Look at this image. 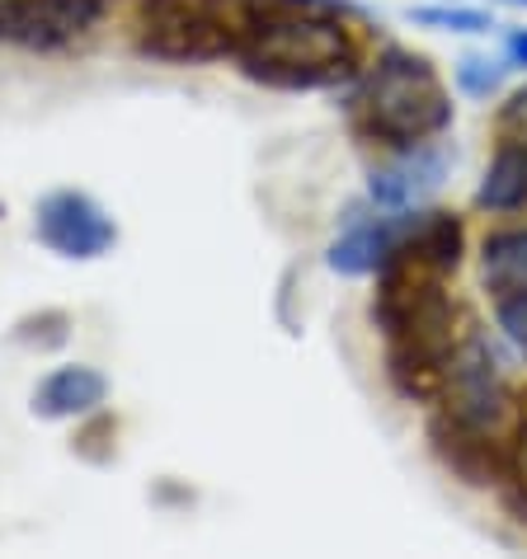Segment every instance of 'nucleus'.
Returning <instances> with one entry per match:
<instances>
[{"mask_svg": "<svg viewBox=\"0 0 527 559\" xmlns=\"http://www.w3.org/2000/svg\"><path fill=\"white\" fill-rule=\"evenodd\" d=\"M349 0H245L236 61L269 90H325L359 71Z\"/></svg>", "mask_w": 527, "mask_h": 559, "instance_id": "nucleus-1", "label": "nucleus"}, {"mask_svg": "<svg viewBox=\"0 0 527 559\" xmlns=\"http://www.w3.org/2000/svg\"><path fill=\"white\" fill-rule=\"evenodd\" d=\"M443 273L420 269V263L391 259L377 273V301H372V320L386 338V362L391 377L406 391H424V381L438 377L453 362V301L438 283Z\"/></svg>", "mask_w": 527, "mask_h": 559, "instance_id": "nucleus-2", "label": "nucleus"}, {"mask_svg": "<svg viewBox=\"0 0 527 559\" xmlns=\"http://www.w3.org/2000/svg\"><path fill=\"white\" fill-rule=\"evenodd\" d=\"M359 118L372 142L391 151L424 146L453 122V95L429 57L410 48H382V57L363 75Z\"/></svg>", "mask_w": 527, "mask_h": 559, "instance_id": "nucleus-3", "label": "nucleus"}, {"mask_svg": "<svg viewBox=\"0 0 527 559\" xmlns=\"http://www.w3.org/2000/svg\"><path fill=\"white\" fill-rule=\"evenodd\" d=\"M245 0H137V48L156 61L236 57Z\"/></svg>", "mask_w": 527, "mask_h": 559, "instance_id": "nucleus-4", "label": "nucleus"}, {"mask_svg": "<svg viewBox=\"0 0 527 559\" xmlns=\"http://www.w3.org/2000/svg\"><path fill=\"white\" fill-rule=\"evenodd\" d=\"M34 236L57 259H99L118 245V222L81 189H52L34 207Z\"/></svg>", "mask_w": 527, "mask_h": 559, "instance_id": "nucleus-5", "label": "nucleus"}, {"mask_svg": "<svg viewBox=\"0 0 527 559\" xmlns=\"http://www.w3.org/2000/svg\"><path fill=\"white\" fill-rule=\"evenodd\" d=\"M443 395H447V418L453 424L476 432L500 428V418L508 414V385L485 338H467L453 353V362L443 371Z\"/></svg>", "mask_w": 527, "mask_h": 559, "instance_id": "nucleus-6", "label": "nucleus"}, {"mask_svg": "<svg viewBox=\"0 0 527 559\" xmlns=\"http://www.w3.org/2000/svg\"><path fill=\"white\" fill-rule=\"evenodd\" d=\"M108 0H0V43L57 52L81 43L104 20Z\"/></svg>", "mask_w": 527, "mask_h": 559, "instance_id": "nucleus-7", "label": "nucleus"}, {"mask_svg": "<svg viewBox=\"0 0 527 559\" xmlns=\"http://www.w3.org/2000/svg\"><path fill=\"white\" fill-rule=\"evenodd\" d=\"M443 179H447V155L433 142H424V146L396 151L391 165L372 169L367 193L382 212H406V207H420Z\"/></svg>", "mask_w": 527, "mask_h": 559, "instance_id": "nucleus-8", "label": "nucleus"}, {"mask_svg": "<svg viewBox=\"0 0 527 559\" xmlns=\"http://www.w3.org/2000/svg\"><path fill=\"white\" fill-rule=\"evenodd\" d=\"M108 400V377L90 362H61L48 377L34 385V400L28 409L34 418H48V424H67V418H90L99 414Z\"/></svg>", "mask_w": 527, "mask_h": 559, "instance_id": "nucleus-9", "label": "nucleus"}, {"mask_svg": "<svg viewBox=\"0 0 527 559\" xmlns=\"http://www.w3.org/2000/svg\"><path fill=\"white\" fill-rule=\"evenodd\" d=\"M391 250H396V212L391 216H372V222H363V226H349L344 236L330 245L325 263H330L335 273H344V277H372V273L386 269Z\"/></svg>", "mask_w": 527, "mask_h": 559, "instance_id": "nucleus-10", "label": "nucleus"}, {"mask_svg": "<svg viewBox=\"0 0 527 559\" xmlns=\"http://www.w3.org/2000/svg\"><path fill=\"white\" fill-rule=\"evenodd\" d=\"M476 203L485 212H518L527 203V132H508L494 146L485 179L476 189Z\"/></svg>", "mask_w": 527, "mask_h": 559, "instance_id": "nucleus-11", "label": "nucleus"}, {"mask_svg": "<svg viewBox=\"0 0 527 559\" xmlns=\"http://www.w3.org/2000/svg\"><path fill=\"white\" fill-rule=\"evenodd\" d=\"M480 283L494 292V301L527 287V226L485 236V245H480Z\"/></svg>", "mask_w": 527, "mask_h": 559, "instance_id": "nucleus-12", "label": "nucleus"}, {"mask_svg": "<svg viewBox=\"0 0 527 559\" xmlns=\"http://www.w3.org/2000/svg\"><path fill=\"white\" fill-rule=\"evenodd\" d=\"M514 75V61L508 57H461L457 61V90L461 95H471V99H490V95H500L504 81Z\"/></svg>", "mask_w": 527, "mask_h": 559, "instance_id": "nucleus-13", "label": "nucleus"}, {"mask_svg": "<svg viewBox=\"0 0 527 559\" xmlns=\"http://www.w3.org/2000/svg\"><path fill=\"white\" fill-rule=\"evenodd\" d=\"M410 20L429 28H447V34H490L494 28L485 10H467V5H420L410 10Z\"/></svg>", "mask_w": 527, "mask_h": 559, "instance_id": "nucleus-14", "label": "nucleus"}, {"mask_svg": "<svg viewBox=\"0 0 527 559\" xmlns=\"http://www.w3.org/2000/svg\"><path fill=\"white\" fill-rule=\"evenodd\" d=\"M67 330H71V320L61 316V310H38V316L14 324V338L34 344V348H57V344H67Z\"/></svg>", "mask_w": 527, "mask_h": 559, "instance_id": "nucleus-15", "label": "nucleus"}, {"mask_svg": "<svg viewBox=\"0 0 527 559\" xmlns=\"http://www.w3.org/2000/svg\"><path fill=\"white\" fill-rule=\"evenodd\" d=\"M494 320H500V330L527 353V287L514 292V297H500V306H494Z\"/></svg>", "mask_w": 527, "mask_h": 559, "instance_id": "nucleus-16", "label": "nucleus"}, {"mask_svg": "<svg viewBox=\"0 0 527 559\" xmlns=\"http://www.w3.org/2000/svg\"><path fill=\"white\" fill-rule=\"evenodd\" d=\"M504 57L514 61V71H527V28H508L504 34Z\"/></svg>", "mask_w": 527, "mask_h": 559, "instance_id": "nucleus-17", "label": "nucleus"}, {"mask_svg": "<svg viewBox=\"0 0 527 559\" xmlns=\"http://www.w3.org/2000/svg\"><path fill=\"white\" fill-rule=\"evenodd\" d=\"M508 118L527 122V90H518V95H514V104H508Z\"/></svg>", "mask_w": 527, "mask_h": 559, "instance_id": "nucleus-18", "label": "nucleus"}, {"mask_svg": "<svg viewBox=\"0 0 527 559\" xmlns=\"http://www.w3.org/2000/svg\"><path fill=\"white\" fill-rule=\"evenodd\" d=\"M500 5H527V0H500Z\"/></svg>", "mask_w": 527, "mask_h": 559, "instance_id": "nucleus-19", "label": "nucleus"}]
</instances>
